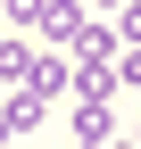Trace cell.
Wrapping results in <instances>:
<instances>
[{
    "instance_id": "1",
    "label": "cell",
    "mask_w": 141,
    "mask_h": 149,
    "mask_svg": "<svg viewBox=\"0 0 141 149\" xmlns=\"http://www.w3.org/2000/svg\"><path fill=\"white\" fill-rule=\"evenodd\" d=\"M66 74H75V66H66L58 50H25V66H17V91L50 108V100H58V91H66Z\"/></svg>"
},
{
    "instance_id": "2",
    "label": "cell",
    "mask_w": 141,
    "mask_h": 149,
    "mask_svg": "<svg viewBox=\"0 0 141 149\" xmlns=\"http://www.w3.org/2000/svg\"><path fill=\"white\" fill-rule=\"evenodd\" d=\"M75 141H100V149H133L125 141V116H116V100H75Z\"/></svg>"
},
{
    "instance_id": "3",
    "label": "cell",
    "mask_w": 141,
    "mask_h": 149,
    "mask_svg": "<svg viewBox=\"0 0 141 149\" xmlns=\"http://www.w3.org/2000/svg\"><path fill=\"white\" fill-rule=\"evenodd\" d=\"M42 33H50V42H75V33H83V8H75V0H42Z\"/></svg>"
},
{
    "instance_id": "4",
    "label": "cell",
    "mask_w": 141,
    "mask_h": 149,
    "mask_svg": "<svg viewBox=\"0 0 141 149\" xmlns=\"http://www.w3.org/2000/svg\"><path fill=\"white\" fill-rule=\"evenodd\" d=\"M0 124H8V133L25 141L33 124H42V100H25V91H8V100H0Z\"/></svg>"
},
{
    "instance_id": "5",
    "label": "cell",
    "mask_w": 141,
    "mask_h": 149,
    "mask_svg": "<svg viewBox=\"0 0 141 149\" xmlns=\"http://www.w3.org/2000/svg\"><path fill=\"white\" fill-rule=\"evenodd\" d=\"M0 25H8V33H25V25H42V0H0Z\"/></svg>"
},
{
    "instance_id": "6",
    "label": "cell",
    "mask_w": 141,
    "mask_h": 149,
    "mask_svg": "<svg viewBox=\"0 0 141 149\" xmlns=\"http://www.w3.org/2000/svg\"><path fill=\"white\" fill-rule=\"evenodd\" d=\"M116 50H141V0L116 8Z\"/></svg>"
},
{
    "instance_id": "7",
    "label": "cell",
    "mask_w": 141,
    "mask_h": 149,
    "mask_svg": "<svg viewBox=\"0 0 141 149\" xmlns=\"http://www.w3.org/2000/svg\"><path fill=\"white\" fill-rule=\"evenodd\" d=\"M108 74H116V91H141V50H116Z\"/></svg>"
},
{
    "instance_id": "8",
    "label": "cell",
    "mask_w": 141,
    "mask_h": 149,
    "mask_svg": "<svg viewBox=\"0 0 141 149\" xmlns=\"http://www.w3.org/2000/svg\"><path fill=\"white\" fill-rule=\"evenodd\" d=\"M91 8H125V0H91Z\"/></svg>"
},
{
    "instance_id": "9",
    "label": "cell",
    "mask_w": 141,
    "mask_h": 149,
    "mask_svg": "<svg viewBox=\"0 0 141 149\" xmlns=\"http://www.w3.org/2000/svg\"><path fill=\"white\" fill-rule=\"evenodd\" d=\"M0 100H8V74H0Z\"/></svg>"
},
{
    "instance_id": "10",
    "label": "cell",
    "mask_w": 141,
    "mask_h": 149,
    "mask_svg": "<svg viewBox=\"0 0 141 149\" xmlns=\"http://www.w3.org/2000/svg\"><path fill=\"white\" fill-rule=\"evenodd\" d=\"M75 149H100V141H75Z\"/></svg>"
},
{
    "instance_id": "11",
    "label": "cell",
    "mask_w": 141,
    "mask_h": 149,
    "mask_svg": "<svg viewBox=\"0 0 141 149\" xmlns=\"http://www.w3.org/2000/svg\"><path fill=\"white\" fill-rule=\"evenodd\" d=\"M0 141H8V124H0Z\"/></svg>"
},
{
    "instance_id": "12",
    "label": "cell",
    "mask_w": 141,
    "mask_h": 149,
    "mask_svg": "<svg viewBox=\"0 0 141 149\" xmlns=\"http://www.w3.org/2000/svg\"><path fill=\"white\" fill-rule=\"evenodd\" d=\"M133 149H141V141H133Z\"/></svg>"
}]
</instances>
